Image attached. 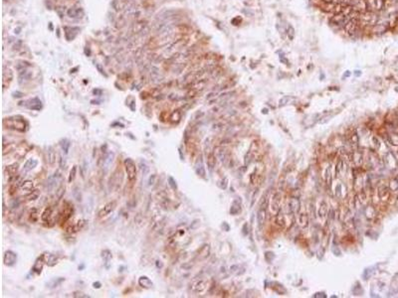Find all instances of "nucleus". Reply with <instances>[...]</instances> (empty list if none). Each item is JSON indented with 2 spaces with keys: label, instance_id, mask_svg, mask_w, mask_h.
<instances>
[{
  "label": "nucleus",
  "instance_id": "obj_1",
  "mask_svg": "<svg viewBox=\"0 0 398 298\" xmlns=\"http://www.w3.org/2000/svg\"><path fill=\"white\" fill-rule=\"evenodd\" d=\"M4 122H7V126L9 128H12L17 131L24 132L27 128V122L25 118H23L22 116H13V118H9L4 120Z\"/></svg>",
  "mask_w": 398,
  "mask_h": 298
},
{
  "label": "nucleus",
  "instance_id": "obj_2",
  "mask_svg": "<svg viewBox=\"0 0 398 298\" xmlns=\"http://www.w3.org/2000/svg\"><path fill=\"white\" fill-rule=\"evenodd\" d=\"M125 164V168H126V172L127 174V179L130 182H133L137 179V166L136 163L133 162L132 159L131 158H126L124 162Z\"/></svg>",
  "mask_w": 398,
  "mask_h": 298
},
{
  "label": "nucleus",
  "instance_id": "obj_3",
  "mask_svg": "<svg viewBox=\"0 0 398 298\" xmlns=\"http://www.w3.org/2000/svg\"><path fill=\"white\" fill-rule=\"evenodd\" d=\"M348 20H349V18L347 17V14H344L343 12H339V13H336V14L333 15L331 18L330 22H331V24L336 25V26H344L347 23Z\"/></svg>",
  "mask_w": 398,
  "mask_h": 298
},
{
  "label": "nucleus",
  "instance_id": "obj_4",
  "mask_svg": "<svg viewBox=\"0 0 398 298\" xmlns=\"http://www.w3.org/2000/svg\"><path fill=\"white\" fill-rule=\"evenodd\" d=\"M4 264L7 266H13L17 261V254L13 253L12 250H7L3 256Z\"/></svg>",
  "mask_w": 398,
  "mask_h": 298
},
{
  "label": "nucleus",
  "instance_id": "obj_5",
  "mask_svg": "<svg viewBox=\"0 0 398 298\" xmlns=\"http://www.w3.org/2000/svg\"><path fill=\"white\" fill-rule=\"evenodd\" d=\"M61 180H62V175L59 172H56L53 175V176L50 177L49 180H48V183H47V188H48V190L50 192L55 190L56 189V185L59 183Z\"/></svg>",
  "mask_w": 398,
  "mask_h": 298
},
{
  "label": "nucleus",
  "instance_id": "obj_6",
  "mask_svg": "<svg viewBox=\"0 0 398 298\" xmlns=\"http://www.w3.org/2000/svg\"><path fill=\"white\" fill-rule=\"evenodd\" d=\"M116 206V203L115 201L108 203L107 205L99 212V218H104V217H106V216L110 215L115 210Z\"/></svg>",
  "mask_w": 398,
  "mask_h": 298
},
{
  "label": "nucleus",
  "instance_id": "obj_7",
  "mask_svg": "<svg viewBox=\"0 0 398 298\" xmlns=\"http://www.w3.org/2000/svg\"><path fill=\"white\" fill-rule=\"evenodd\" d=\"M265 219H266V207L260 206L258 213H257V223H258L260 230H262L263 226L265 224Z\"/></svg>",
  "mask_w": 398,
  "mask_h": 298
},
{
  "label": "nucleus",
  "instance_id": "obj_8",
  "mask_svg": "<svg viewBox=\"0 0 398 298\" xmlns=\"http://www.w3.org/2000/svg\"><path fill=\"white\" fill-rule=\"evenodd\" d=\"M41 258L43 259L44 262H45V264H46L47 265H48V266H54V265H56V264H57V262H58V259L56 258V255L52 254H50V253H45V254H43L42 255H41Z\"/></svg>",
  "mask_w": 398,
  "mask_h": 298
},
{
  "label": "nucleus",
  "instance_id": "obj_9",
  "mask_svg": "<svg viewBox=\"0 0 398 298\" xmlns=\"http://www.w3.org/2000/svg\"><path fill=\"white\" fill-rule=\"evenodd\" d=\"M280 203H281V194H280V193H276V194L273 196L272 202H271V210H272V212L277 214L280 211Z\"/></svg>",
  "mask_w": 398,
  "mask_h": 298
},
{
  "label": "nucleus",
  "instance_id": "obj_10",
  "mask_svg": "<svg viewBox=\"0 0 398 298\" xmlns=\"http://www.w3.org/2000/svg\"><path fill=\"white\" fill-rule=\"evenodd\" d=\"M72 213H73V206H71L69 203H67V206L64 207L63 212L61 214V222L62 223L68 221L70 219V217H71Z\"/></svg>",
  "mask_w": 398,
  "mask_h": 298
},
{
  "label": "nucleus",
  "instance_id": "obj_11",
  "mask_svg": "<svg viewBox=\"0 0 398 298\" xmlns=\"http://www.w3.org/2000/svg\"><path fill=\"white\" fill-rule=\"evenodd\" d=\"M356 27H358V22H356V20H355L354 18L349 19V20L347 21V24H345V25L343 26V28L345 29V31H347V32L348 34H350V35H352V34H354V33H355V31H356Z\"/></svg>",
  "mask_w": 398,
  "mask_h": 298
},
{
  "label": "nucleus",
  "instance_id": "obj_12",
  "mask_svg": "<svg viewBox=\"0 0 398 298\" xmlns=\"http://www.w3.org/2000/svg\"><path fill=\"white\" fill-rule=\"evenodd\" d=\"M44 260H43V259L41 258H38L37 259H36V261L34 262V264H33V267H32V270L35 272V273H37V274H40L41 273V271L43 270V266H44Z\"/></svg>",
  "mask_w": 398,
  "mask_h": 298
},
{
  "label": "nucleus",
  "instance_id": "obj_13",
  "mask_svg": "<svg viewBox=\"0 0 398 298\" xmlns=\"http://www.w3.org/2000/svg\"><path fill=\"white\" fill-rule=\"evenodd\" d=\"M288 209L290 213H296L300 209V202H298V199H291L288 203Z\"/></svg>",
  "mask_w": 398,
  "mask_h": 298
},
{
  "label": "nucleus",
  "instance_id": "obj_14",
  "mask_svg": "<svg viewBox=\"0 0 398 298\" xmlns=\"http://www.w3.org/2000/svg\"><path fill=\"white\" fill-rule=\"evenodd\" d=\"M37 165H38V161L36 159H32V158L31 159H28L25 162L24 166H23V171H25V172L31 171L32 169H34Z\"/></svg>",
  "mask_w": 398,
  "mask_h": 298
},
{
  "label": "nucleus",
  "instance_id": "obj_15",
  "mask_svg": "<svg viewBox=\"0 0 398 298\" xmlns=\"http://www.w3.org/2000/svg\"><path fill=\"white\" fill-rule=\"evenodd\" d=\"M47 161H48V163L51 165H53L56 161V154L52 146H49L48 150H47Z\"/></svg>",
  "mask_w": 398,
  "mask_h": 298
},
{
  "label": "nucleus",
  "instance_id": "obj_16",
  "mask_svg": "<svg viewBox=\"0 0 398 298\" xmlns=\"http://www.w3.org/2000/svg\"><path fill=\"white\" fill-rule=\"evenodd\" d=\"M138 284L143 288H150L153 286V281L148 276H140L138 279Z\"/></svg>",
  "mask_w": 398,
  "mask_h": 298
},
{
  "label": "nucleus",
  "instance_id": "obj_17",
  "mask_svg": "<svg viewBox=\"0 0 398 298\" xmlns=\"http://www.w3.org/2000/svg\"><path fill=\"white\" fill-rule=\"evenodd\" d=\"M207 165L210 171H212L216 165V156L214 153H209L207 156Z\"/></svg>",
  "mask_w": 398,
  "mask_h": 298
},
{
  "label": "nucleus",
  "instance_id": "obj_18",
  "mask_svg": "<svg viewBox=\"0 0 398 298\" xmlns=\"http://www.w3.org/2000/svg\"><path fill=\"white\" fill-rule=\"evenodd\" d=\"M60 146H61L62 150L64 151V152H65V154H68L69 153V150H70V147H71V141H70V140L67 139V138H63V139H61V141H60Z\"/></svg>",
  "mask_w": 398,
  "mask_h": 298
},
{
  "label": "nucleus",
  "instance_id": "obj_19",
  "mask_svg": "<svg viewBox=\"0 0 398 298\" xmlns=\"http://www.w3.org/2000/svg\"><path fill=\"white\" fill-rule=\"evenodd\" d=\"M52 212H53V209H52L51 207H47L44 210V212L42 213V215H41V219H42V221L45 222V223H46V222H49V220L52 217Z\"/></svg>",
  "mask_w": 398,
  "mask_h": 298
},
{
  "label": "nucleus",
  "instance_id": "obj_20",
  "mask_svg": "<svg viewBox=\"0 0 398 298\" xmlns=\"http://www.w3.org/2000/svg\"><path fill=\"white\" fill-rule=\"evenodd\" d=\"M31 102V104H29L28 106V107L29 108H31V109H35V110H40L41 108H42V104H41V102L39 101L38 98H33V99H30V101H29Z\"/></svg>",
  "mask_w": 398,
  "mask_h": 298
},
{
  "label": "nucleus",
  "instance_id": "obj_21",
  "mask_svg": "<svg viewBox=\"0 0 398 298\" xmlns=\"http://www.w3.org/2000/svg\"><path fill=\"white\" fill-rule=\"evenodd\" d=\"M85 225H86V221L85 220H80L73 227H71V229H70L71 231H70V232H73V233L79 232V231H81L82 229H83V227H85Z\"/></svg>",
  "mask_w": 398,
  "mask_h": 298
},
{
  "label": "nucleus",
  "instance_id": "obj_22",
  "mask_svg": "<svg viewBox=\"0 0 398 298\" xmlns=\"http://www.w3.org/2000/svg\"><path fill=\"white\" fill-rule=\"evenodd\" d=\"M295 99L296 98L294 97H292V96H286V97H282V98L280 99L279 106L280 107H285V106H287V104L293 102L295 101Z\"/></svg>",
  "mask_w": 398,
  "mask_h": 298
},
{
  "label": "nucleus",
  "instance_id": "obj_23",
  "mask_svg": "<svg viewBox=\"0 0 398 298\" xmlns=\"http://www.w3.org/2000/svg\"><path fill=\"white\" fill-rule=\"evenodd\" d=\"M102 258H103V259L105 261V264H107V267H109L108 264H110V259H112V253H110V250L104 249L103 252H102Z\"/></svg>",
  "mask_w": 398,
  "mask_h": 298
},
{
  "label": "nucleus",
  "instance_id": "obj_24",
  "mask_svg": "<svg viewBox=\"0 0 398 298\" xmlns=\"http://www.w3.org/2000/svg\"><path fill=\"white\" fill-rule=\"evenodd\" d=\"M21 188H22L23 191L32 192L34 190V183L32 182V181H30V180L24 181V182H23L22 185H21Z\"/></svg>",
  "mask_w": 398,
  "mask_h": 298
},
{
  "label": "nucleus",
  "instance_id": "obj_25",
  "mask_svg": "<svg viewBox=\"0 0 398 298\" xmlns=\"http://www.w3.org/2000/svg\"><path fill=\"white\" fill-rule=\"evenodd\" d=\"M241 211V204H240L237 200H235L232 204V207L230 209V213L232 215H237L238 213H240Z\"/></svg>",
  "mask_w": 398,
  "mask_h": 298
},
{
  "label": "nucleus",
  "instance_id": "obj_26",
  "mask_svg": "<svg viewBox=\"0 0 398 298\" xmlns=\"http://www.w3.org/2000/svg\"><path fill=\"white\" fill-rule=\"evenodd\" d=\"M378 195H379L380 198H381V200H386V198H388V196H389L388 189L384 186L380 187L379 191H378Z\"/></svg>",
  "mask_w": 398,
  "mask_h": 298
},
{
  "label": "nucleus",
  "instance_id": "obj_27",
  "mask_svg": "<svg viewBox=\"0 0 398 298\" xmlns=\"http://www.w3.org/2000/svg\"><path fill=\"white\" fill-rule=\"evenodd\" d=\"M327 213V206L325 202H321L320 205V209H319V216L320 218H325V215Z\"/></svg>",
  "mask_w": 398,
  "mask_h": 298
},
{
  "label": "nucleus",
  "instance_id": "obj_28",
  "mask_svg": "<svg viewBox=\"0 0 398 298\" xmlns=\"http://www.w3.org/2000/svg\"><path fill=\"white\" fill-rule=\"evenodd\" d=\"M114 157H115V154L113 152H109L108 153V155L106 156V158L104 159V164H105V166H106V168H109L110 166V164L113 163Z\"/></svg>",
  "mask_w": 398,
  "mask_h": 298
},
{
  "label": "nucleus",
  "instance_id": "obj_29",
  "mask_svg": "<svg viewBox=\"0 0 398 298\" xmlns=\"http://www.w3.org/2000/svg\"><path fill=\"white\" fill-rule=\"evenodd\" d=\"M298 224H300L301 227H307L309 224V218L306 214H301L298 216Z\"/></svg>",
  "mask_w": 398,
  "mask_h": 298
},
{
  "label": "nucleus",
  "instance_id": "obj_30",
  "mask_svg": "<svg viewBox=\"0 0 398 298\" xmlns=\"http://www.w3.org/2000/svg\"><path fill=\"white\" fill-rule=\"evenodd\" d=\"M64 280H65V278H63V277H59V278H56V279H52L51 281L49 282V287H51V288H53V287H57L58 285H60Z\"/></svg>",
  "mask_w": 398,
  "mask_h": 298
},
{
  "label": "nucleus",
  "instance_id": "obj_31",
  "mask_svg": "<svg viewBox=\"0 0 398 298\" xmlns=\"http://www.w3.org/2000/svg\"><path fill=\"white\" fill-rule=\"evenodd\" d=\"M17 170H18V164H17V163H14V164H12V165L7 166V171H8V174L10 175V176H14L17 172Z\"/></svg>",
  "mask_w": 398,
  "mask_h": 298
},
{
  "label": "nucleus",
  "instance_id": "obj_32",
  "mask_svg": "<svg viewBox=\"0 0 398 298\" xmlns=\"http://www.w3.org/2000/svg\"><path fill=\"white\" fill-rule=\"evenodd\" d=\"M287 36H288L289 40H291V41L295 38V29L292 25L287 26Z\"/></svg>",
  "mask_w": 398,
  "mask_h": 298
},
{
  "label": "nucleus",
  "instance_id": "obj_33",
  "mask_svg": "<svg viewBox=\"0 0 398 298\" xmlns=\"http://www.w3.org/2000/svg\"><path fill=\"white\" fill-rule=\"evenodd\" d=\"M276 223L279 226H284L285 225V218L282 214V212L279 211L276 215Z\"/></svg>",
  "mask_w": 398,
  "mask_h": 298
},
{
  "label": "nucleus",
  "instance_id": "obj_34",
  "mask_svg": "<svg viewBox=\"0 0 398 298\" xmlns=\"http://www.w3.org/2000/svg\"><path fill=\"white\" fill-rule=\"evenodd\" d=\"M39 196H40V192L38 190H33L30 194L27 196V200L28 201H34V200H36V199H38Z\"/></svg>",
  "mask_w": 398,
  "mask_h": 298
},
{
  "label": "nucleus",
  "instance_id": "obj_35",
  "mask_svg": "<svg viewBox=\"0 0 398 298\" xmlns=\"http://www.w3.org/2000/svg\"><path fill=\"white\" fill-rule=\"evenodd\" d=\"M277 29H278V31H279V33L281 34V36H282L283 38H285V36L287 35V29L285 28V25L283 24V22H279L278 24H277Z\"/></svg>",
  "mask_w": 398,
  "mask_h": 298
},
{
  "label": "nucleus",
  "instance_id": "obj_36",
  "mask_svg": "<svg viewBox=\"0 0 398 298\" xmlns=\"http://www.w3.org/2000/svg\"><path fill=\"white\" fill-rule=\"evenodd\" d=\"M180 118H181V115H180V112H178V110L174 112L170 116V119H171L172 122H178L180 120Z\"/></svg>",
  "mask_w": 398,
  "mask_h": 298
},
{
  "label": "nucleus",
  "instance_id": "obj_37",
  "mask_svg": "<svg viewBox=\"0 0 398 298\" xmlns=\"http://www.w3.org/2000/svg\"><path fill=\"white\" fill-rule=\"evenodd\" d=\"M196 173L199 175V176H201V177H205V169H204V167H203V165H202V164L197 165V166H196Z\"/></svg>",
  "mask_w": 398,
  "mask_h": 298
},
{
  "label": "nucleus",
  "instance_id": "obj_38",
  "mask_svg": "<svg viewBox=\"0 0 398 298\" xmlns=\"http://www.w3.org/2000/svg\"><path fill=\"white\" fill-rule=\"evenodd\" d=\"M76 173H77V166H73L72 170H71V172H70V175H69V179H68L69 183H71L72 181L75 179V177H76Z\"/></svg>",
  "mask_w": 398,
  "mask_h": 298
},
{
  "label": "nucleus",
  "instance_id": "obj_39",
  "mask_svg": "<svg viewBox=\"0 0 398 298\" xmlns=\"http://www.w3.org/2000/svg\"><path fill=\"white\" fill-rule=\"evenodd\" d=\"M168 184H169V186L171 187V189H172V190H176V189H177L176 181L174 180V178H173V177H171V176H169V177H168Z\"/></svg>",
  "mask_w": 398,
  "mask_h": 298
},
{
  "label": "nucleus",
  "instance_id": "obj_40",
  "mask_svg": "<svg viewBox=\"0 0 398 298\" xmlns=\"http://www.w3.org/2000/svg\"><path fill=\"white\" fill-rule=\"evenodd\" d=\"M56 193H57V195H58V200H59V199H61V198H62V196H63L64 193H65V187H64V186H61L60 188L58 189V191H56Z\"/></svg>",
  "mask_w": 398,
  "mask_h": 298
},
{
  "label": "nucleus",
  "instance_id": "obj_41",
  "mask_svg": "<svg viewBox=\"0 0 398 298\" xmlns=\"http://www.w3.org/2000/svg\"><path fill=\"white\" fill-rule=\"evenodd\" d=\"M73 296L74 297H90L88 295H84V293H82V292H75Z\"/></svg>",
  "mask_w": 398,
  "mask_h": 298
},
{
  "label": "nucleus",
  "instance_id": "obj_42",
  "mask_svg": "<svg viewBox=\"0 0 398 298\" xmlns=\"http://www.w3.org/2000/svg\"><path fill=\"white\" fill-rule=\"evenodd\" d=\"M280 61L282 62V63H284L285 65H288V63H289L288 60H287L286 58L284 57V55H280Z\"/></svg>",
  "mask_w": 398,
  "mask_h": 298
},
{
  "label": "nucleus",
  "instance_id": "obj_43",
  "mask_svg": "<svg viewBox=\"0 0 398 298\" xmlns=\"http://www.w3.org/2000/svg\"><path fill=\"white\" fill-rule=\"evenodd\" d=\"M154 179H155V175H153V179H151V177H150V179H149V181H148V186H151V185H153V182H154Z\"/></svg>",
  "mask_w": 398,
  "mask_h": 298
},
{
  "label": "nucleus",
  "instance_id": "obj_44",
  "mask_svg": "<svg viewBox=\"0 0 398 298\" xmlns=\"http://www.w3.org/2000/svg\"><path fill=\"white\" fill-rule=\"evenodd\" d=\"M323 2H325V4H332L335 3V0H321Z\"/></svg>",
  "mask_w": 398,
  "mask_h": 298
},
{
  "label": "nucleus",
  "instance_id": "obj_45",
  "mask_svg": "<svg viewBox=\"0 0 398 298\" xmlns=\"http://www.w3.org/2000/svg\"><path fill=\"white\" fill-rule=\"evenodd\" d=\"M93 285H94V287H95V288H100V287H101V283H100V282H95Z\"/></svg>",
  "mask_w": 398,
  "mask_h": 298
},
{
  "label": "nucleus",
  "instance_id": "obj_46",
  "mask_svg": "<svg viewBox=\"0 0 398 298\" xmlns=\"http://www.w3.org/2000/svg\"><path fill=\"white\" fill-rule=\"evenodd\" d=\"M350 75V73L349 72H347V74L345 75H343V78H347V77H348V76Z\"/></svg>",
  "mask_w": 398,
  "mask_h": 298
},
{
  "label": "nucleus",
  "instance_id": "obj_47",
  "mask_svg": "<svg viewBox=\"0 0 398 298\" xmlns=\"http://www.w3.org/2000/svg\"><path fill=\"white\" fill-rule=\"evenodd\" d=\"M354 74H355V76H359L361 73H359V71H355V73H354Z\"/></svg>",
  "mask_w": 398,
  "mask_h": 298
}]
</instances>
